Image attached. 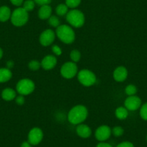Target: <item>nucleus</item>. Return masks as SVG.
Listing matches in <instances>:
<instances>
[{
    "mask_svg": "<svg viewBox=\"0 0 147 147\" xmlns=\"http://www.w3.org/2000/svg\"><path fill=\"white\" fill-rule=\"evenodd\" d=\"M65 2H66L65 4L67 5L68 7L74 9L80 5L82 0H65Z\"/></svg>",
    "mask_w": 147,
    "mask_h": 147,
    "instance_id": "obj_26",
    "label": "nucleus"
},
{
    "mask_svg": "<svg viewBox=\"0 0 147 147\" xmlns=\"http://www.w3.org/2000/svg\"><path fill=\"white\" fill-rule=\"evenodd\" d=\"M88 116L87 107L82 105L72 107L68 114V120L73 125H79L84 122Z\"/></svg>",
    "mask_w": 147,
    "mask_h": 147,
    "instance_id": "obj_1",
    "label": "nucleus"
},
{
    "mask_svg": "<svg viewBox=\"0 0 147 147\" xmlns=\"http://www.w3.org/2000/svg\"><path fill=\"white\" fill-rule=\"evenodd\" d=\"M128 115V111L125 107H119L115 110V116L119 120H124L127 118Z\"/></svg>",
    "mask_w": 147,
    "mask_h": 147,
    "instance_id": "obj_19",
    "label": "nucleus"
},
{
    "mask_svg": "<svg viewBox=\"0 0 147 147\" xmlns=\"http://www.w3.org/2000/svg\"><path fill=\"white\" fill-rule=\"evenodd\" d=\"M111 134H112V130L110 129V127L106 125H100L99 128H97L94 136L96 139L98 140L99 141L104 142L110 138Z\"/></svg>",
    "mask_w": 147,
    "mask_h": 147,
    "instance_id": "obj_9",
    "label": "nucleus"
},
{
    "mask_svg": "<svg viewBox=\"0 0 147 147\" xmlns=\"http://www.w3.org/2000/svg\"><path fill=\"white\" fill-rule=\"evenodd\" d=\"M41 67L45 70L53 69L57 64V59L53 55H47L40 62Z\"/></svg>",
    "mask_w": 147,
    "mask_h": 147,
    "instance_id": "obj_12",
    "label": "nucleus"
},
{
    "mask_svg": "<svg viewBox=\"0 0 147 147\" xmlns=\"http://www.w3.org/2000/svg\"><path fill=\"white\" fill-rule=\"evenodd\" d=\"M40 66H41L40 62H39L37 60H32L28 63V67L32 71L38 70L40 68Z\"/></svg>",
    "mask_w": 147,
    "mask_h": 147,
    "instance_id": "obj_25",
    "label": "nucleus"
},
{
    "mask_svg": "<svg viewBox=\"0 0 147 147\" xmlns=\"http://www.w3.org/2000/svg\"><path fill=\"white\" fill-rule=\"evenodd\" d=\"M66 20L71 26L78 28L84 25L85 18L84 13L82 11L73 9L69 11L66 14Z\"/></svg>",
    "mask_w": 147,
    "mask_h": 147,
    "instance_id": "obj_3",
    "label": "nucleus"
},
{
    "mask_svg": "<svg viewBox=\"0 0 147 147\" xmlns=\"http://www.w3.org/2000/svg\"><path fill=\"white\" fill-rule=\"evenodd\" d=\"M52 51L56 56H60L62 53V51L61 49V48L59 46H56V45H54V46H52Z\"/></svg>",
    "mask_w": 147,
    "mask_h": 147,
    "instance_id": "obj_29",
    "label": "nucleus"
},
{
    "mask_svg": "<svg viewBox=\"0 0 147 147\" xmlns=\"http://www.w3.org/2000/svg\"><path fill=\"white\" fill-rule=\"evenodd\" d=\"M35 3L34 2L33 0H26L22 4L23 5L22 8L25 9L28 12H30V11H32L35 8Z\"/></svg>",
    "mask_w": 147,
    "mask_h": 147,
    "instance_id": "obj_21",
    "label": "nucleus"
},
{
    "mask_svg": "<svg viewBox=\"0 0 147 147\" xmlns=\"http://www.w3.org/2000/svg\"><path fill=\"white\" fill-rule=\"evenodd\" d=\"M125 107L128 110L135 111L138 110L141 105V100L136 95L128 96L125 100Z\"/></svg>",
    "mask_w": 147,
    "mask_h": 147,
    "instance_id": "obj_11",
    "label": "nucleus"
},
{
    "mask_svg": "<svg viewBox=\"0 0 147 147\" xmlns=\"http://www.w3.org/2000/svg\"><path fill=\"white\" fill-rule=\"evenodd\" d=\"M68 7L66 4H60L56 8V12L58 16H64L68 13Z\"/></svg>",
    "mask_w": 147,
    "mask_h": 147,
    "instance_id": "obj_20",
    "label": "nucleus"
},
{
    "mask_svg": "<svg viewBox=\"0 0 147 147\" xmlns=\"http://www.w3.org/2000/svg\"><path fill=\"white\" fill-rule=\"evenodd\" d=\"M20 147H32V145L28 141H24L20 145Z\"/></svg>",
    "mask_w": 147,
    "mask_h": 147,
    "instance_id": "obj_36",
    "label": "nucleus"
},
{
    "mask_svg": "<svg viewBox=\"0 0 147 147\" xmlns=\"http://www.w3.org/2000/svg\"><path fill=\"white\" fill-rule=\"evenodd\" d=\"M11 22L12 25L16 27L25 25L29 19L28 12L22 7H18L13 11L11 15Z\"/></svg>",
    "mask_w": 147,
    "mask_h": 147,
    "instance_id": "obj_4",
    "label": "nucleus"
},
{
    "mask_svg": "<svg viewBox=\"0 0 147 147\" xmlns=\"http://www.w3.org/2000/svg\"><path fill=\"white\" fill-rule=\"evenodd\" d=\"M2 56H3V51H2V49L0 48V59H2Z\"/></svg>",
    "mask_w": 147,
    "mask_h": 147,
    "instance_id": "obj_37",
    "label": "nucleus"
},
{
    "mask_svg": "<svg viewBox=\"0 0 147 147\" xmlns=\"http://www.w3.org/2000/svg\"><path fill=\"white\" fill-rule=\"evenodd\" d=\"M140 115L144 121H147V102L143 105L140 110Z\"/></svg>",
    "mask_w": 147,
    "mask_h": 147,
    "instance_id": "obj_28",
    "label": "nucleus"
},
{
    "mask_svg": "<svg viewBox=\"0 0 147 147\" xmlns=\"http://www.w3.org/2000/svg\"><path fill=\"white\" fill-rule=\"evenodd\" d=\"M15 102H16L17 104L19 105H22L25 103V99L23 95H21L20 94V95L16 97V98H15Z\"/></svg>",
    "mask_w": 147,
    "mask_h": 147,
    "instance_id": "obj_31",
    "label": "nucleus"
},
{
    "mask_svg": "<svg viewBox=\"0 0 147 147\" xmlns=\"http://www.w3.org/2000/svg\"><path fill=\"white\" fill-rule=\"evenodd\" d=\"M49 24L51 26L57 28L59 25H61L60 20H59V18H58L57 16H56V15H51V16L49 18Z\"/></svg>",
    "mask_w": 147,
    "mask_h": 147,
    "instance_id": "obj_22",
    "label": "nucleus"
},
{
    "mask_svg": "<svg viewBox=\"0 0 147 147\" xmlns=\"http://www.w3.org/2000/svg\"><path fill=\"white\" fill-rule=\"evenodd\" d=\"M11 15L12 12L7 6H2L0 7V22H7L10 19Z\"/></svg>",
    "mask_w": 147,
    "mask_h": 147,
    "instance_id": "obj_17",
    "label": "nucleus"
},
{
    "mask_svg": "<svg viewBox=\"0 0 147 147\" xmlns=\"http://www.w3.org/2000/svg\"><path fill=\"white\" fill-rule=\"evenodd\" d=\"M14 64H15V63H14L13 61H8L7 63V68L9 69H12V68H13Z\"/></svg>",
    "mask_w": 147,
    "mask_h": 147,
    "instance_id": "obj_35",
    "label": "nucleus"
},
{
    "mask_svg": "<svg viewBox=\"0 0 147 147\" xmlns=\"http://www.w3.org/2000/svg\"><path fill=\"white\" fill-rule=\"evenodd\" d=\"M55 38H56V33L52 30L48 29L40 34L39 40L42 46L47 47L53 43Z\"/></svg>",
    "mask_w": 147,
    "mask_h": 147,
    "instance_id": "obj_10",
    "label": "nucleus"
},
{
    "mask_svg": "<svg viewBox=\"0 0 147 147\" xmlns=\"http://www.w3.org/2000/svg\"><path fill=\"white\" fill-rule=\"evenodd\" d=\"M60 73L65 79H71L78 74V67L76 63L73 61H68L63 63L61 67Z\"/></svg>",
    "mask_w": 147,
    "mask_h": 147,
    "instance_id": "obj_7",
    "label": "nucleus"
},
{
    "mask_svg": "<svg viewBox=\"0 0 147 147\" xmlns=\"http://www.w3.org/2000/svg\"><path fill=\"white\" fill-rule=\"evenodd\" d=\"M116 147H134V144L129 141H123L118 144Z\"/></svg>",
    "mask_w": 147,
    "mask_h": 147,
    "instance_id": "obj_32",
    "label": "nucleus"
},
{
    "mask_svg": "<svg viewBox=\"0 0 147 147\" xmlns=\"http://www.w3.org/2000/svg\"><path fill=\"white\" fill-rule=\"evenodd\" d=\"M43 138V133L40 128H32L28 134V142L32 146H36L40 144Z\"/></svg>",
    "mask_w": 147,
    "mask_h": 147,
    "instance_id": "obj_8",
    "label": "nucleus"
},
{
    "mask_svg": "<svg viewBox=\"0 0 147 147\" xmlns=\"http://www.w3.org/2000/svg\"><path fill=\"white\" fill-rule=\"evenodd\" d=\"M9 1H10L12 5L17 7L21 6L24 2V0H9Z\"/></svg>",
    "mask_w": 147,
    "mask_h": 147,
    "instance_id": "obj_33",
    "label": "nucleus"
},
{
    "mask_svg": "<svg viewBox=\"0 0 147 147\" xmlns=\"http://www.w3.org/2000/svg\"><path fill=\"white\" fill-rule=\"evenodd\" d=\"M33 1L35 4L40 5V6L49 5L51 2V0H33Z\"/></svg>",
    "mask_w": 147,
    "mask_h": 147,
    "instance_id": "obj_30",
    "label": "nucleus"
},
{
    "mask_svg": "<svg viewBox=\"0 0 147 147\" xmlns=\"http://www.w3.org/2000/svg\"><path fill=\"white\" fill-rule=\"evenodd\" d=\"M77 135L83 138H87L91 136L92 130L90 127L86 124H79L76 128Z\"/></svg>",
    "mask_w": 147,
    "mask_h": 147,
    "instance_id": "obj_14",
    "label": "nucleus"
},
{
    "mask_svg": "<svg viewBox=\"0 0 147 147\" xmlns=\"http://www.w3.org/2000/svg\"><path fill=\"white\" fill-rule=\"evenodd\" d=\"M125 92L127 95L133 96L135 95L136 93L137 92V88L134 84H128L125 89Z\"/></svg>",
    "mask_w": 147,
    "mask_h": 147,
    "instance_id": "obj_24",
    "label": "nucleus"
},
{
    "mask_svg": "<svg viewBox=\"0 0 147 147\" xmlns=\"http://www.w3.org/2000/svg\"><path fill=\"white\" fill-rule=\"evenodd\" d=\"M77 77L79 82L85 87H91L95 84L97 81L95 74L88 69H82L77 74Z\"/></svg>",
    "mask_w": 147,
    "mask_h": 147,
    "instance_id": "obj_5",
    "label": "nucleus"
},
{
    "mask_svg": "<svg viewBox=\"0 0 147 147\" xmlns=\"http://www.w3.org/2000/svg\"><path fill=\"white\" fill-rule=\"evenodd\" d=\"M112 134L114 136L120 137L124 134V130L121 126H115L112 129Z\"/></svg>",
    "mask_w": 147,
    "mask_h": 147,
    "instance_id": "obj_27",
    "label": "nucleus"
},
{
    "mask_svg": "<svg viewBox=\"0 0 147 147\" xmlns=\"http://www.w3.org/2000/svg\"><path fill=\"white\" fill-rule=\"evenodd\" d=\"M128 77V70L125 66H120L117 67L113 71L114 80L118 82L125 81Z\"/></svg>",
    "mask_w": 147,
    "mask_h": 147,
    "instance_id": "obj_13",
    "label": "nucleus"
},
{
    "mask_svg": "<svg viewBox=\"0 0 147 147\" xmlns=\"http://www.w3.org/2000/svg\"><path fill=\"white\" fill-rule=\"evenodd\" d=\"M70 58L72 61L74 62V63H77L81 59V53L77 49L72 50L70 53Z\"/></svg>",
    "mask_w": 147,
    "mask_h": 147,
    "instance_id": "obj_23",
    "label": "nucleus"
},
{
    "mask_svg": "<svg viewBox=\"0 0 147 147\" xmlns=\"http://www.w3.org/2000/svg\"><path fill=\"white\" fill-rule=\"evenodd\" d=\"M16 92L12 88H6L2 92V97L6 101H11L16 98Z\"/></svg>",
    "mask_w": 147,
    "mask_h": 147,
    "instance_id": "obj_18",
    "label": "nucleus"
},
{
    "mask_svg": "<svg viewBox=\"0 0 147 147\" xmlns=\"http://www.w3.org/2000/svg\"><path fill=\"white\" fill-rule=\"evenodd\" d=\"M35 83L30 79H22L16 85V90L21 95H28L35 90Z\"/></svg>",
    "mask_w": 147,
    "mask_h": 147,
    "instance_id": "obj_6",
    "label": "nucleus"
},
{
    "mask_svg": "<svg viewBox=\"0 0 147 147\" xmlns=\"http://www.w3.org/2000/svg\"><path fill=\"white\" fill-rule=\"evenodd\" d=\"M56 33L61 41L66 44H71L75 40V32L67 25H59L56 28Z\"/></svg>",
    "mask_w": 147,
    "mask_h": 147,
    "instance_id": "obj_2",
    "label": "nucleus"
},
{
    "mask_svg": "<svg viewBox=\"0 0 147 147\" xmlns=\"http://www.w3.org/2000/svg\"><path fill=\"white\" fill-rule=\"evenodd\" d=\"M12 77V73L10 69L7 68L0 69V83L7 82L9 81Z\"/></svg>",
    "mask_w": 147,
    "mask_h": 147,
    "instance_id": "obj_16",
    "label": "nucleus"
},
{
    "mask_svg": "<svg viewBox=\"0 0 147 147\" xmlns=\"http://www.w3.org/2000/svg\"><path fill=\"white\" fill-rule=\"evenodd\" d=\"M96 147H113V146L110 145V144H107V143L100 142V143H99L98 144H97V146H96Z\"/></svg>",
    "mask_w": 147,
    "mask_h": 147,
    "instance_id": "obj_34",
    "label": "nucleus"
},
{
    "mask_svg": "<svg viewBox=\"0 0 147 147\" xmlns=\"http://www.w3.org/2000/svg\"><path fill=\"white\" fill-rule=\"evenodd\" d=\"M52 8L49 5H43L38 10V18L41 20H49L51 16Z\"/></svg>",
    "mask_w": 147,
    "mask_h": 147,
    "instance_id": "obj_15",
    "label": "nucleus"
},
{
    "mask_svg": "<svg viewBox=\"0 0 147 147\" xmlns=\"http://www.w3.org/2000/svg\"><path fill=\"white\" fill-rule=\"evenodd\" d=\"M146 141H147V136H146Z\"/></svg>",
    "mask_w": 147,
    "mask_h": 147,
    "instance_id": "obj_38",
    "label": "nucleus"
}]
</instances>
